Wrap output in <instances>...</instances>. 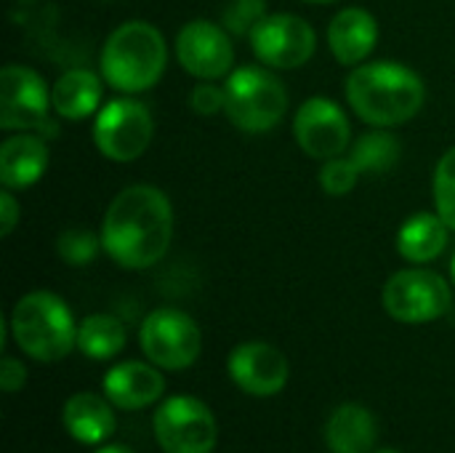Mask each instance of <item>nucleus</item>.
<instances>
[{"mask_svg":"<svg viewBox=\"0 0 455 453\" xmlns=\"http://www.w3.org/2000/svg\"><path fill=\"white\" fill-rule=\"evenodd\" d=\"M101 246L125 270L157 264L173 238V208L163 190L133 184L115 195L101 222Z\"/></svg>","mask_w":455,"mask_h":453,"instance_id":"1","label":"nucleus"},{"mask_svg":"<svg viewBox=\"0 0 455 453\" xmlns=\"http://www.w3.org/2000/svg\"><path fill=\"white\" fill-rule=\"evenodd\" d=\"M347 99L368 125L395 128L419 115L427 99V85L400 61H371L349 72Z\"/></svg>","mask_w":455,"mask_h":453,"instance_id":"2","label":"nucleus"},{"mask_svg":"<svg viewBox=\"0 0 455 453\" xmlns=\"http://www.w3.org/2000/svg\"><path fill=\"white\" fill-rule=\"evenodd\" d=\"M168 61L163 32L149 21H125L115 27L101 45L99 67L104 80L120 93H141L152 88Z\"/></svg>","mask_w":455,"mask_h":453,"instance_id":"3","label":"nucleus"},{"mask_svg":"<svg viewBox=\"0 0 455 453\" xmlns=\"http://www.w3.org/2000/svg\"><path fill=\"white\" fill-rule=\"evenodd\" d=\"M11 336L16 347L40 363H56L77 347V326L67 302L51 291L21 296L11 312Z\"/></svg>","mask_w":455,"mask_h":453,"instance_id":"4","label":"nucleus"},{"mask_svg":"<svg viewBox=\"0 0 455 453\" xmlns=\"http://www.w3.org/2000/svg\"><path fill=\"white\" fill-rule=\"evenodd\" d=\"M224 115L245 133H267L275 128L285 109L288 93L280 77L264 67H240L227 75Z\"/></svg>","mask_w":455,"mask_h":453,"instance_id":"5","label":"nucleus"},{"mask_svg":"<svg viewBox=\"0 0 455 453\" xmlns=\"http://www.w3.org/2000/svg\"><path fill=\"white\" fill-rule=\"evenodd\" d=\"M152 430L163 453H213L219 441L213 411L192 395L163 400L155 411Z\"/></svg>","mask_w":455,"mask_h":453,"instance_id":"6","label":"nucleus"},{"mask_svg":"<svg viewBox=\"0 0 455 453\" xmlns=\"http://www.w3.org/2000/svg\"><path fill=\"white\" fill-rule=\"evenodd\" d=\"M381 302L395 320L421 326L443 318L451 310L453 294L443 275L413 267V270H400L387 280Z\"/></svg>","mask_w":455,"mask_h":453,"instance_id":"7","label":"nucleus"},{"mask_svg":"<svg viewBox=\"0 0 455 453\" xmlns=\"http://www.w3.org/2000/svg\"><path fill=\"white\" fill-rule=\"evenodd\" d=\"M141 352L165 371H184L189 368L200 350H203V334L197 323L173 307H160L149 312L139 331Z\"/></svg>","mask_w":455,"mask_h":453,"instance_id":"8","label":"nucleus"},{"mask_svg":"<svg viewBox=\"0 0 455 453\" xmlns=\"http://www.w3.org/2000/svg\"><path fill=\"white\" fill-rule=\"evenodd\" d=\"M152 136H155V120L149 109L136 99L107 101L93 123L96 150L115 163H131L141 158Z\"/></svg>","mask_w":455,"mask_h":453,"instance_id":"9","label":"nucleus"},{"mask_svg":"<svg viewBox=\"0 0 455 453\" xmlns=\"http://www.w3.org/2000/svg\"><path fill=\"white\" fill-rule=\"evenodd\" d=\"M317 45L312 24L293 13H267L251 32V48L272 69L304 67Z\"/></svg>","mask_w":455,"mask_h":453,"instance_id":"10","label":"nucleus"},{"mask_svg":"<svg viewBox=\"0 0 455 453\" xmlns=\"http://www.w3.org/2000/svg\"><path fill=\"white\" fill-rule=\"evenodd\" d=\"M51 91L45 80L21 64H5L0 75V128L35 131L48 123Z\"/></svg>","mask_w":455,"mask_h":453,"instance_id":"11","label":"nucleus"},{"mask_svg":"<svg viewBox=\"0 0 455 453\" xmlns=\"http://www.w3.org/2000/svg\"><path fill=\"white\" fill-rule=\"evenodd\" d=\"M176 59L184 72L200 80H216L229 75L235 64V45L229 29L208 19L187 21L176 35Z\"/></svg>","mask_w":455,"mask_h":453,"instance_id":"12","label":"nucleus"},{"mask_svg":"<svg viewBox=\"0 0 455 453\" xmlns=\"http://www.w3.org/2000/svg\"><path fill=\"white\" fill-rule=\"evenodd\" d=\"M293 136L309 158L331 160L347 152L352 128L344 109L336 101L325 96H315L299 107L293 117Z\"/></svg>","mask_w":455,"mask_h":453,"instance_id":"13","label":"nucleus"},{"mask_svg":"<svg viewBox=\"0 0 455 453\" xmlns=\"http://www.w3.org/2000/svg\"><path fill=\"white\" fill-rule=\"evenodd\" d=\"M229 379L253 398H272L285 390L291 368L285 355L267 342H245L227 358Z\"/></svg>","mask_w":455,"mask_h":453,"instance_id":"14","label":"nucleus"},{"mask_svg":"<svg viewBox=\"0 0 455 453\" xmlns=\"http://www.w3.org/2000/svg\"><path fill=\"white\" fill-rule=\"evenodd\" d=\"M104 395L115 409L123 411H141L152 403H157L165 392V379L152 363L141 360H128L117 363L107 371L104 382Z\"/></svg>","mask_w":455,"mask_h":453,"instance_id":"15","label":"nucleus"},{"mask_svg":"<svg viewBox=\"0 0 455 453\" xmlns=\"http://www.w3.org/2000/svg\"><path fill=\"white\" fill-rule=\"evenodd\" d=\"M379 43V21L365 8H341L328 27V45L333 56L347 64H363Z\"/></svg>","mask_w":455,"mask_h":453,"instance_id":"16","label":"nucleus"},{"mask_svg":"<svg viewBox=\"0 0 455 453\" xmlns=\"http://www.w3.org/2000/svg\"><path fill=\"white\" fill-rule=\"evenodd\" d=\"M48 168V147L40 136L13 133L0 147V182L5 190L32 187Z\"/></svg>","mask_w":455,"mask_h":453,"instance_id":"17","label":"nucleus"},{"mask_svg":"<svg viewBox=\"0 0 455 453\" xmlns=\"http://www.w3.org/2000/svg\"><path fill=\"white\" fill-rule=\"evenodd\" d=\"M64 430L83 446H99L112 438L115 433V414L107 395L77 392L61 409Z\"/></svg>","mask_w":455,"mask_h":453,"instance_id":"18","label":"nucleus"},{"mask_svg":"<svg viewBox=\"0 0 455 453\" xmlns=\"http://www.w3.org/2000/svg\"><path fill=\"white\" fill-rule=\"evenodd\" d=\"M376 441L379 422L368 409L357 403H344L328 417L325 443L331 453H371Z\"/></svg>","mask_w":455,"mask_h":453,"instance_id":"19","label":"nucleus"},{"mask_svg":"<svg viewBox=\"0 0 455 453\" xmlns=\"http://www.w3.org/2000/svg\"><path fill=\"white\" fill-rule=\"evenodd\" d=\"M448 224L440 214H413L397 232V251L411 264H429L443 256L448 246Z\"/></svg>","mask_w":455,"mask_h":453,"instance_id":"20","label":"nucleus"},{"mask_svg":"<svg viewBox=\"0 0 455 453\" xmlns=\"http://www.w3.org/2000/svg\"><path fill=\"white\" fill-rule=\"evenodd\" d=\"M101 77L91 69H67L51 88V101L56 115L67 120H83L93 115L101 104Z\"/></svg>","mask_w":455,"mask_h":453,"instance_id":"21","label":"nucleus"},{"mask_svg":"<svg viewBox=\"0 0 455 453\" xmlns=\"http://www.w3.org/2000/svg\"><path fill=\"white\" fill-rule=\"evenodd\" d=\"M125 339H128L125 326L115 315H107V312L88 315L77 326V350L91 360H109L120 355L125 347Z\"/></svg>","mask_w":455,"mask_h":453,"instance_id":"22","label":"nucleus"},{"mask_svg":"<svg viewBox=\"0 0 455 453\" xmlns=\"http://www.w3.org/2000/svg\"><path fill=\"white\" fill-rule=\"evenodd\" d=\"M349 158L363 174H387L400 158V142L389 131H371L352 144Z\"/></svg>","mask_w":455,"mask_h":453,"instance_id":"23","label":"nucleus"},{"mask_svg":"<svg viewBox=\"0 0 455 453\" xmlns=\"http://www.w3.org/2000/svg\"><path fill=\"white\" fill-rule=\"evenodd\" d=\"M101 248H104L101 235H93L91 230H80V227L64 230L56 240V254L61 256V262H67L72 267L91 264Z\"/></svg>","mask_w":455,"mask_h":453,"instance_id":"24","label":"nucleus"},{"mask_svg":"<svg viewBox=\"0 0 455 453\" xmlns=\"http://www.w3.org/2000/svg\"><path fill=\"white\" fill-rule=\"evenodd\" d=\"M435 206L443 222L455 230V147L448 150L435 171Z\"/></svg>","mask_w":455,"mask_h":453,"instance_id":"25","label":"nucleus"},{"mask_svg":"<svg viewBox=\"0 0 455 453\" xmlns=\"http://www.w3.org/2000/svg\"><path fill=\"white\" fill-rule=\"evenodd\" d=\"M360 176H363V171L357 168V163L352 158L339 155V158L325 160V166L320 171V184L331 198H341V195H349L357 187Z\"/></svg>","mask_w":455,"mask_h":453,"instance_id":"26","label":"nucleus"},{"mask_svg":"<svg viewBox=\"0 0 455 453\" xmlns=\"http://www.w3.org/2000/svg\"><path fill=\"white\" fill-rule=\"evenodd\" d=\"M267 16V0H229L224 8V27L235 35H248Z\"/></svg>","mask_w":455,"mask_h":453,"instance_id":"27","label":"nucleus"},{"mask_svg":"<svg viewBox=\"0 0 455 453\" xmlns=\"http://www.w3.org/2000/svg\"><path fill=\"white\" fill-rule=\"evenodd\" d=\"M189 104L197 115H216V112H224V104H227V93L224 88L219 85H211V83H200L192 96H189Z\"/></svg>","mask_w":455,"mask_h":453,"instance_id":"28","label":"nucleus"},{"mask_svg":"<svg viewBox=\"0 0 455 453\" xmlns=\"http://www.w3.org/2000/svg\"><path fill=\"white\" fill-rule=\"evenodd\" d=\"M27 382V368L16 358H3L0 363V387L3 392H19Z\"/></svg>","mask_w":455,"mask_h":453,"instance_id":"29","label":"nucleus"},{"mask_svg":"<svg viewBox=\"0 0 455 453\" xmlns=\"http://www.w3.org/2000/svg\"><path fill=\"white\" fill-rule=\"evenodd\" d=\"M16 222H19V203L11 195V190H3L0 192V235L8 238L13 232Z\"/></svg>","mask_w":455,"mask_h":453,"instance_id":"30","label":"nucleus"},{"mask_svg":"<svg viewBox=\"0 0 455 453\" xmlns=\"http://www.w3.org/2000/svg\"><path fill=\"white\" fill-rule=\"evenodd\" d=\"M96 453H133L131 449H125V446H104V449H99Z\"/></svg>","mask_w":455,"mask_h":453,"instance_id":"31","label":"nucleus"},{"mask_svg":"<svg viewBox=\"0 0 455 453\" xmlns=\"http://www.w3.org/2000/svg\"><path fill=\"white\" fill-rule=\"evenodd\" d=\"M451 278H453V283H455V254H453V262H451Z\"/></svg>","mask_w":455,"mask_h":453,"instance_id":"32","label":"nucleus"},{"mask_svg":"<svg viewBox=\"0 0 455 453\" xmlns=\"http://www.w3.org/2000/svg\"><path fill=\"white\" fill-rule=\"evenodd\" d=\"M376 453H400L397 449H381V451H376Z\"/></svg>","mask_w":455,"mask_h":453,"instance_id":"33","label":"nucleus"},{"mask_svg":"<svg viewBox=\"0 0 455 453\" xmlns=\"http://www.w3.org/2000/svg\"><path fill=\"white\" fill-rule=\"evenodd\" d=\"M307 3H333V0H307Z\"/></svg>","mask_w":455,"mask_h":453,"instance_id":"34","label":"nucleus"}]
</instances>
